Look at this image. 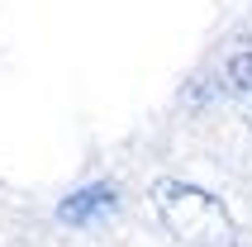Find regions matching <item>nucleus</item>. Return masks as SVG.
Masks as SVG:
<instances>
[{
    "instance_id": "nucleus-1",
    "label": "nucleus",
    "mask_w": 252,
    "mask_h": 247,
    "mask_svg": "<svg viewBox=\"0 0 252 247\" xmlns=\"http://www.w3.org/2000/svg\"><path fill=\"white\" fill-rule=\"evenodd\" d=\"M153 200L157 219L181 247H243V228L238 219L228 214V205L219 200L214 190H200L190 181H153Z\"/></svg>"
},
{
    "instance_id": "nucleus-2",
    "label": "nucleus",
    "mask_w": 252,
    "mask_h": 247,
    "mask_svg": "<svg viewBox=\"0 0 252 247\" xmlns=\"http://www.w3.org/2000/svg\"><path fill=\"white\" fill-rule=\"evenodd\" d=\"M114 209H119V190H114L110 181H91L81 190H71L62 205H57V219L71 223V228H91V223L110 219Z\"/></svg>"
},
{
    "instance_id": "nucleus-3",
    "label": "nucleus",
    "mask_w": 252,
    "mask_h": 247,
    "mask_svg": "<svg viewBox=\"0 0 252 247\" xmlns=\"http://www.w3.org/2000/svg\"><path fill=\"white\" fill-rule=\"evenodd\" d=\"M224 76H228V91L243 100V110H248V124H252V48H238V53L228 57Z\"/></svg>"
}]
</instances>
